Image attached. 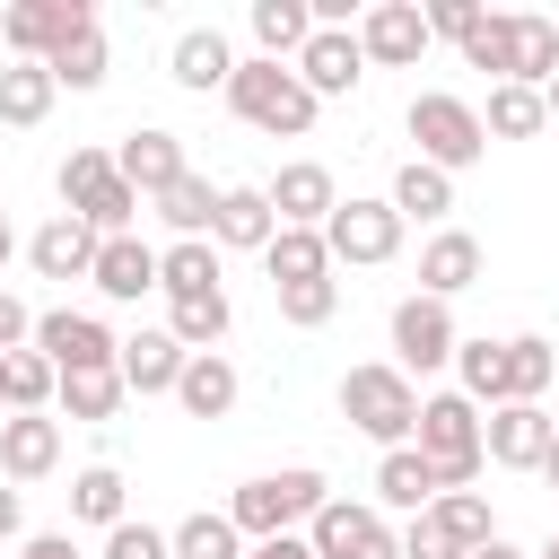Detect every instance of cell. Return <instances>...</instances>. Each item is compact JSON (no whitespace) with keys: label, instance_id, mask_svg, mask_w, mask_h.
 Returning a JSON list of instances; mask_svg holds the SVG:
<instances>
[{"label":"cell","instance_id":"6da1fadb","mask_svg":"<svg viewBox=\"0 0 559 559\" xmlns=\"http://www.w3.org/2000/svg\"><path fill=\"white\" fill-rule=\"evenodd\" d=\"M323 507H332V480H323L314 463H288V472L245 480V489L227 498V524H236L245 542H280V533H306Z\"/></svg>","mask_w":559,"mask_h":559},{"label":"cell","instance_id":"7a4b0ae2","mask_svg":"<svg viewBox=\"0 0 559 559\" xmlns=\"http://www.w3.org/2000/svg\"><path fill=\"white\" fill-rule=\"evenodd\" d=\"M227 105H236V122H253V131H271V140H306L314 131V87L288 70V61H236V79H227Z\"/></svg>","mask_w":559,"mask_h":559},{"label":"cell","instance_id":"3957f363","mask_svg":"<svg viewBox=\"0 0 559 559\" xmlns=\"http://www.w3.org/2000/svg\"><path fill=\"white\" fill-rule=\"evenodd\" d=\"M341 419L393 454V445H411V437H419V384H411L393 358H376V367H349V376H341Z\"/></svg>","mask_w":559,"mask_h":559},{"label":"cell","instance_id":"277c9868","mask_svg":"<svg viewBox=\"0 0 559 559\" xmlns=\"http://www.w3.org/2000/svg\"><path fill=\"white\" fill-rule=\"evenodd\" d=\"M411 445L437 463V498H445V489H472L480 463H489V445H480V402H463V393H419V437H411Z\"/></svg>","mask_w":559,"mask_h":559},{"label":"cell","instance_id":"5b68a950","mask_svg":"<svg viewBox=\"0 0 559 559\" xmlns=\"http://www.w3.org/2000/svg\"><path fill=\"white\" fill-rule=\"evenodd\" d=\"M411 140H419V166H437V175H463V166L489 157L480 105H463V96H445V87H419V96H411Z\"/></svg>","mask_w":559,"mask_h":559},{"label":"cell","instance_id":"8992f818","mask_svg":"<svg viewBox=\"0 0 559 559\" xmlns=\"http://www.w3.org/2000/svg\"><path fill=\"white\" fill-rule=\"evenodd\" d=\"M61 210H70V218H87L96 236H131L140 192L122 183L114 148H70V157H61Z\"/></svg>","mask_w":559,"mask_h":559},{"label":"cell","instance_id":"52a82bcc","mask_svg":"<svg viewBox=\"0 0 559 559\" xmlns=\"http://www.w3.org/2000/svg\"><path fill=\"white\" fill-rule=\"evenodd\" d=\"M454 349H463V332H454V306L411 288V297L393 306V367H402V376H428V367H454Z\"/></svg>","mask_w":559,"mask_h":559},{"label":"cell","instance_id":"ba28073f","mask_svg":"<svg viewBox=\"0 0 559 559\" xmlns=\"http://www.w3.org/2000/svg\"><path fill=\"white\" fill-rule=\"evenodd\" d=\"M96 26V9L87 0H17V9H0V44L17 52V61H52L70 35H87Z\"/></svg>","mask_w":559,"mask_h":559},{"label":"cell","instance_id":"9c48e42d","mask_svg":"<svg viewBox=\"0 0 559 559\" xmlns=\"http://www.w3.org/2000/svg\"><path fill=\"white\" fill-rule=\"evenodd\" d=\"M314 559H402V533H384V507H358V498H332L314 524H306Z\"/></svg>","mask_w":559,"mask_h":559},{"label":"cell","instance_id":"30bf717a","mask_svg":"<svg viewBox=\"0 0 559 559\" xmlns=\"http://www.w3.org/2000/svg\"><path fill=\"white\" fill-rule=\"evenodd\" d=\"M323 245H332V262H393V253H402V210L349 192V201L323 218Z\"/></svg>","mask_w":559,"mask_h":559},{"label":"cell","instance_id":"8fae6325","mask_svg":"<svg viewBox=\"0 0 559 559\" xmlns=\"http://www.w3.org/2000/svg\"><path fill=\"white\" fill-rule=\"evenodd\" d=\"M35 349H44L61 376H96V367H122V341H114L96 314H70V306L35 314Z\"/></svg>","mask_w":559,"mask_h":559},{"label":"cell","instance_id":"7c38bea8","mask_svg":"<svg viewBox=\"0 0 559 559\" xmlns=\"http://www.w3.org/2000/svg\"><path fill=\"white\" fill-rule=\"evenodd\" d=\"M550 437H559V419H550L542 402H507V411H489V419H480V445H489V463H498V472H542Z\"/></svg>","mask_w":559,"mask_h":559},{"label":"cell","instance_id":"4fadbf2b","mask_svg":"<svg viewBox=\"0 0 559 559\" xmlns=\"http://www.w3.org/2000/svg\"><path fill=\"white\" fill-rule=\"evenodd\" d=\"M306 87H314V105L323 96H349L358 79H367V44H358V26H314V44L288 61Z\"/></svg>","mask_w":559,"mask_h":559},{"label":"cell","instance_id":"5bb4252c","mask_svg":"<svg viewBox=\"0 0 559 559\" xmlns=\"http://www.w3.org/2000/svg\"><path fill=\"white\" fill-rule=\"evenodd\" d=\"M44 472H61V419L52 411H9L0 419V480H44Z\"/></svg>","mask_w":559,"mask_h":559},{"label":"cell","instance_id":"9a60e30c","mask_svg":"<svg viewBox=\"0 0 559 559\" xmlns=\"http://www.w3.org/2000/svg\"><path fill=\"white\" fill-rule=\"evenodd\" d=\"M358 44H367V61L411 70V61L428 52V9H419V0H376V9L358 17Z\"/></svg>","mask_w":559,"mask_h":559},{"label":"cell","instance_id":"2e32d148","mask_svg":"<svg viewBox=\"0 0 559 559\" xmlns=\"http://www.w3.org/2000/svg\"><path fill=\"white\" fill-rule=\"evenodd\" d=\"M114 166H122V183L140 192V201H157L166 183H183L192 166H183V140L175 131H157V122H140V131H122V148H114Z\"/></svg>","mask_w":559,"mask_h":559},{"label":"cell","instance_id":"e0dca14e","mask_svg":"<svg viewBox=\"0 0 559 559\" xmlns=\"http://www.w3.org/2000/svg\"><path fill=\"white\" fill-rule=\"evenodd\" d=\"M271 210H280V227H323L332 210H341V183H332V166H314V157H297V166H280L271 183Z\"/></svg>","mask_w":559,"mask_h":559},{"label":"cell","instance_id":"ac0fdd59","mask_svg":"<svg viewBox=\"0 0 559 559\" xmlns=\"http://www.w3.org/2000/svg\"><path fill=\"white\" fill-rule=\"evenodd\" d=\"M96 245H105V236H96L87 218L52 210V218H44L35 236H26V262H35L44 280H87V271H96Z\"/></svg>","mask_w":559,"mask_h":559},{"label":"cell","instance_id":"d6986e66","mask_svg":"<svg viewBox=\"0 0 559 559\" xmlns=\"http://www.w3.org/2000/svg\"><path fill=\"white\" fill-rule=\"evenodd\" d=\"M271 236H280V210H271V192H262V183H227V192H218V227H210V245L271 253Z\"/></svg>","mask_w":559,"mask_h":559},{"label":"cell","instance_id":"ffe728a7","mask_svg":"<svg viewBox=\"0 0 559 559\" xmlns=\"http://www.w3.org/2000/svg\"><path fill=\"white\" fill-rule=\"evenodd\" d=\"M114 306H140L148 288H157V245H140V236H105L96 245V271H87Z\"/></svg>","mask_w":559,"mask_h":559},{"label":"cell","instance_id":"44dd1931","mask_svg":"<svg viewBox=\"0 0 559 559\" xmlns=\"http://www.w3.org/2000/svg\"><path fill=\"white\" fill-rule=\"evenodd\" d=\"M472 280H480V236L437 227V236L419 245V297H463Z\"/></svg>","mask_w":559,"mask_h":559},{"label":"cell","instance_id":"7402d4cb","mask_svg":"<svg viewBox=\"0 0 559 559\" xmlns=\"http://www.w3.org/2000/svg\"><path fill=\"white\" fill-rule=\"evenodd\" d=\"M376 507L428 515V507H437V463H428L419 445H393V454H376Z\"/></svg>","mask_w":559,"mask_h":559},{"label":"cell","instance_id":"603a6c76","mask_svg":"<svg viewBox=\"0 0 559 559\" xmlns=\"http://www.w3.org/2000/svg\"><path fill=\"white\" fill-rule=\"evenodd\" d=\"M245 26H253V44H262V61H297V52L314 44V0H253Z\"/></svg>","mask_w":559,"mask_h":559},{"label":"cell","instance_id":"cb8c5ba5","mask_svg":"<svg viewBox=\"0 0 559 559\" xmlns=\"http://www.w3.org/2000/svg\"><path fill=\"white\" fill-rule=\"evenodd\" d=\"M183 358H192V349H183L175 332H131V341H122V384H131V393H175V384H183Z\"/></svg>","mask_w":559,"mask_h":559},{"label":"cell","instance_id":"d4e9b609","mask_svg":"<svg viewBox=\"0 0 559 559\" xmlns=\"http://www.w3.org/2000/svg\"><path fill=\"white\" fill-rule=\"evenodd\" d=\"M236 393H245V384H236L227 349H192V358H183V384H175V402H183L192 419H227V411H236Z\"/></svg>","mask_w":559,"mask_h":559},{"label":"cell","instance_id":"484cf974","mask_svg":"<svg viewBox=\"0 0 559 559\" xmlns=\"http://www.w3.org/2000/svg\"><path fill=\"white\" fill-rule=\"evenodd\" d=\"M227 79H236V52H227V35H218V26H183V35H175V87L210 96V87H227Z\"/></svg>","mask_w":559,"mask_h":559},{"label":"cell","instance_id":"4316f807","mask_svg":"<svg viewBox=\"0 0 559 559\" xmlns=\"http://www.w3.org/2000/svg\"><path fill=\"white\" fill-rule=\"evenodd\" d=\"M262 271H271V288L332 280V245H323V227H280V236H271V253H262Z\"/></svg>","mask_w":559,"mask_h":559},{"label":"cell","instance_id":"83f0119b","mask_svg":"<svg viewBox=\"0 0 559 559\" xmlns=\"http://www.w3.org/2000/svg\"><path fill=\"white\" fill-rule=\"evenodd\" d=\"M454 376H463L454 393L480 402V411H507V402H515V384H507V341H463V349H454Z\"/></svg>","mask_w":559,"mask_h":559},{"label":"cell","instance_id":"f1b7e54d","mask_svg":"<svg viewBox=\"0 0 559 559\" xmlns=\"http://www.w3.org/2000/svg\"><path fill=\"white\" fill-rule=\"evenodd\" d=\"M52 96H61V79H52L44 61H9V70H0V122H9V131H35V122L52 114Z\"/></svg>","mask_w":559,"mask_h":559},{"label":"cell","instance_id":"f546056e","mask_svg":"<svg viewBox=\"0 0 559 559\" xmlns=\"http://www.w3.org/2000/svg\"><path fill=\"white\" fill-rule=\"evenodd\" d=\"M157 288L166 297H218V245L210 236H183L157 253Z\"/></svg>","mask_w":559,"mask_h":559},{"label":"cell","instance_id":"4dcf8cb0","mask_svg":"<svg viewBox=\"0 0 559 559\" xmlns=\"http://www.w3.org/2000/svg\"><path fill=\"white\" fill-rule=\"evenodd\" d=\"M70 515H79V524H105V533L131 524V480H122L114 463H87V472L70 480Z\"/></svg>","mask_w":559,"mask_h":559},{"label":"cell","instance_id":"1f68e13d","mask_svg":"<svg viewBox=\"0 0 559 559\" xmlns=\"http://www.w3.org/2000/svg\"><path fill=\"white\" fill-rule=\"evenodd\" d=\"M384 201L402 210V227H411V218H419V227H437V218L454 210V175H437V166H419V157H411V166L393 175V192H384Z\"/></svg>","mask_w":559,"mask_h":559},{"label":"cell","instance_id":"d6a6232c","mask_svg":"<svg viewBox=\"0 0 559 559\" xmlns=\"http://www.w3.org/2000/svg\"><path fill=\"white\" fill-rule=\"evenodd\" d=\"M218 192H227V183H210V175H183V183H166V192H157V218L175 227V245L218 227Z\"/></svg>","mask_w":559,"mask_h":559},{"label":"cell","instance_id":"836d02e7","mask_svg":"<svg viewBox=\"0 0 559 559\" xmlns=\"http://www.w3.org/2000/svg\"><path fill=\"white\" fill-rule=\"evenodd\" d=\"M559 79V17L515 9V79L507 87H550Z\"/></svg>","mask_w":559,"mask_h":559},{"label":"cell","instance_id":"e575fe53","mask_svg":"<svg viewBox=\"0 0 559 559\" xmlns=\"http://www.w3.org/2000/svg\"><path fill=\"white\" fill-rule=\"evenodd\" d=\"M480 131H489V140H533V131H550V105H542V87H489V105H480Z\"/></svg>","mask_w":559,"mask_h":559},{"label":"cell","instance_id":"d590c367","mask_svg":"<svg viewBox=\"0 0 559 559\" xmlns=\"http://www.w3.org/2000/svg\"><path fill=\"white\" fill-rule=\"evenodd\" d=\"M227 323H236V314H227V288H218V297H166V332H175L183 349H218Z\"/></svg>","mask_w":559,"mask_h":559},{"label":"cell","instance_id":"8d00e7d4","mask_svg":"<svg viewBox=\"0 0 559 559\" xmlns=\"http://www.w3.org/2000/svg\"><path fill=\"white\" fill-rule=\"evenodd\" d=\"M0 393H9V411H44V402L61 393V367H52L44 349H9V358H0Z\"/></svg>","mask_w":559,"mask_h":559},{"label":"cell","instance_id":"74e56055","mask_svg":"<svg viewBox=\"0 0 559 559\" xmlns=\"http://www.w3.org/2000/svg\"><path fill=\"white\" fill-rule=\"evenodd\" d=\"M122 393H131V384H122V367H96V376H61V393H52V402H61V419H114V411H122Z\"/></svg>","mask_w":559,"mask_h":559},{"label":"cell","instance_id":"f35d334b","mask_svg":"<svg viewBox=\"0 0 559 559\" xmlns=\"http://www.w3.org/2000/svg\"><path fill=\"white\" fill-rule=\"evenodd\" d=\"M44 70H52L61 87H79V96H87V87H105V70H114V52H105V26H87V35H70V44H61V52L44 61Z\"/></svg>","mask_w":559,"mask_h":559},{"label":"cell","instance_id":"ab89813d","mask_svg":"<svg viewBox=\"0 0 559 559\" xmlns=\"http://www.w3.org/2000/svg\"><path fill=\"white\" fill-rule=\"evenodd\" d=\"M550 376H559V349H550L542 332H515V341H507V384H515V402H542Z\"/></svg>","mask_w":559,"mask_h":559},{"label":"cell","instance_id":"60d3db41","mask_svg":"<svg viewBox=\"0 0 559 559\" xmlns=\"http://www.w3.org/2000/svg\"><path fill=\"white\" fill-rule=\"evenodd\" d=\"M428 524H445V533L463 542V559H472L480 542H498V524H489V498H480V489H445V498L428 507Z\"/></svg>","mask_w":559,"mask_h":559},{"label":"cell","instance_id":"b9f144b4","mask_svg":"<svg viewBox=\"0 0 559 559\" xmlns=\"http://www.w3.org/2000/svg\"><path fill=\"white\" fill-rule=\"evenodd\" d=\"M175 559H245V533H236L227 515H210V507H201V515H183V524H175Z\"/></svg>","mask_w":559,"mask_h":559},{"label":"cell","instance_id":"7bdbcfd3","mask_svg":"<svg viewBox=\"0 0 559 559\" xmlns=\"http://www.w3.org/2000/svg\"><path fill=\"white\" fill-rule=\"evenodd\" d=\"M271 297H280V323H297V332L341 314V280H297V288H271Z\"/></svg>","mask_w":559,"mask_h":559},{"label":"cell","instance_id":"ee69618b","mask_svg":"<svg viewBox=\"0 0 559 559\" xmlns=\"http://www.w3.org/2000/svg\"><path fill=\"white\" fill-rule=\"evenodd\" d=\"M463 61H472V70H498V87H507V79H515V9H507V17H480V35L463 44Z\"/></svg>","mask_w":559,"mask_h":559},{"label":"cell","instance_id":"f6af8a7d","mask_svg":"<svg viewBox=\"0 0 559 559\" xmlns=\"http://www.w3.org/2000/svg\"><path fill=\"white\" fill-rule=\"evenodd\" d=\"M105 559H175V533H157V524H140V515H131V524H114V533H105Z\"/></svg>","mask_w":559,"mask_h":559},{"label":"cell","instance_id":"bcb514c9","mask_svg":"<svg viewBox=\"0 0 559 559\" xmlns=\"http://www.w3.org/2000/svg\"><path fill=\"white\" fill-rule=\"evenodd\" d=\"M480 17H489L480 0H428V35H445V44H472Z\"/></svg>","mask_w":559,"mask_h":559},{"label":"cell","instance_id":"7dc6e473","mask_svg":"<svg viewBox=\"0 0 559 559\" xmlns=\"http://www.w3.org/2000/svg\"><path fill=\"white\" fill-rule=\"evenodd\" d=\"M402 559H463V542H454L445 524H428V515H411V533H402Z\"/></svg>","mask_w":559,"mask_h":559},{"label":"cell","instance_id":"c3c4849f","mask_svg":"<svg viewBox=\"0 0 559 559\" xmlns=\"http://www.w3.org/2000/svg\"><path fill=\"white\" fill-rule=\"evenodd\" d=\"M26 341H35V314H26V297H9V288H0V358H9V349H26Z\"/></svg>","mask_w":559,"mask_h":559},{"label":"cell","instance_id":"681fc988","mask_svg":"<svg viewBox=\"0 0 559 559\" xmlns=\"http://www.w3.org/2000/svg\"><path fill=\"white\" fill-rule=\"evenodd\" d=\"M17 559H79V542H70V533H26Z\"/></svg>","mask_w":559,"mask_h":559},{"label":"cell","instance_id":"f907efd6","mask_svg":"<svg viewBox=\"0 0 559 559\" xmlns=\"http://www.w3.org/2000/svg\"><path fill=\"white\" fill-rule=\"evenodd\" d=\"M26 533V498H17V480H0V542H17Z\"/></svg>","mask_w":559,"mask_h":559},{"label":"cell","instance_id":"816d5d0a","mask_svg":"<svg viewBox=\"0 0 559 559\" xmlns=\"http://www.w3.org/2000/svg\"><path fill=\"white\" fill-rule=\"evenodd\" d=\"M245 559H314V542H306V533H280V542H253Z\"/></svg>","mask_w":559,"mask_h":559},{"label":"cell","instance_id":"f5cc1de1","mask_svg":"<svg viewBox=\"0 0 559 559\" xmlns=\"http://www.w3.org/2000/svg\"><path fill=\"white\" fill-rule=\"evenodd\" d=\"M472 559H533V550H515V542H507V533H498V542H480V550H472Z\"/></svg>","mask_w":559,"mask_h":559},{"label":"cell","instance_id":"db71d44e","mask_svg":"<svg viewBox=\"0 0 559 559\" xmlns=\"http://www.w3.org/2000/svg\"><path fill=\"white\" fill-rule=\"evenodd\" d=\"M542 480H550V489H559V437H550V454H542Z\"/></svg>","mask_w":559,"mask_h":559},{"label":"cell","instance_id":"11a10c76","mask_svg":"<svg viewBox=\"0 0 559 559\" xmlns=\"http://www.w3.org/2000/svg\"><path fill=\"white\" fill-rule=\"evenodd\" d=\"M9 253H17V227H9V210H0V262H9Z\"/></svg>","mask_w":559,"mask_h":559},{"label":"cell","instance_id":"9f6ffc18","mask_svg":"<svg viewBox=\"0 0 559 559\" xmlns=\"http://www.w3.org/2000/svg\"><path fill=\"white\" fill-rule=\"evenodd\" d=\"M542 105H550V122H559V79H550V87H542Z\"/></svg>","mask_w":559,"mask_h":559},{"label":"cell","instance_id":"6f0895ef","mask_svg":"<svg viewBox=\"0 0 559 559\" xmlns=\"http://www.w3.org/2000/svg\"><path fill=\"white\" fill-rule=\"evenodd\" d=\"M533 559H559V533H550V542H542V550H533Z\"/></svg>","mask_w":559,"mask_h":559},{"label":"cell","instance_id":"680465c9","mask_svg":"<svg viewBox=\"0 0 559 559\" xmlns=\"http://www.w3.org/2000/svg\"><path fill=\"white\" fill-rule=\"evenodd\" d=\"M0 419H9V393H0Z\"/></svg>","mask_w":559,"mask_h":559}]
</instances>
